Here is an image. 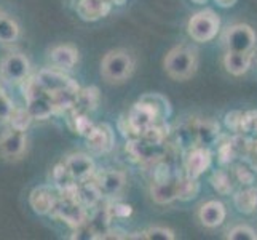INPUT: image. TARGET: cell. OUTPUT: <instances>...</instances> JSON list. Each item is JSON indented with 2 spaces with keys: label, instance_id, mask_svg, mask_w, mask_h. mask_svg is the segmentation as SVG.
<instances>
[{
  "label": "cell",
  "instance_id": "34",
  "mask_svg": "<svg viewBox=\"0 0 257 240\" xmlns=\"http://www.w3.org/2000/svg\"><path fill=\"white\" fill-rule=\"evenodd\" d=\"M109 215L112 216H118V218H126L131 215V207L130 205H125V203H115V205H112L109 210Z\"/></svg>",
  "mask_w": 257,
  "mask_h": 240
},
{
  "label": "cell",
  "instance_id": "9",
  "mask_svg": "<svg viewBox=\"0 0 257 240\" xmlns=\"http://www.w3.org/2000/svg\"><path fill=\"white\" fill-rule=\"evenodd\" d=\"M63 165L67 170V173L70 175V178L77 183H85L96 173L94 160L83 152H75V154L67 155Z\"/></svg>",
  "mask_w": 257,
  "mask_h": 240
},
{
  "label": "cell",
  "instance_id": "36",
  "mask_svg": "<svg viewBox=\"0 0 257 240\" xmlns=\"http://www.w3.org/2000/svg\"><path fill=\"white\" fill-rule=\"evenodd\" d=\"M216 4L219 7H222V8H230V7H233L236 4V0H216Z\"/></svg>",
  "mask_w": 257,
  "mask_h": 240
},
{
  "label": "cell",
  "instance_id": "4",
  "mask_svg": "<svg viewBox=\"0 0 257 240\" xmlns=\"http://www.w3.org/2000/svg\"><path fill=\"white\" fill-rule=\"evenodd\" d=\"M257 35L249 24L236 23L228 26L222 34V43L227 51L251 53L255 47Z\"/></svg>",
  "mask_w": 257,
  "mask_h": 240
},
{
  "label": "cell",
  "instance_id": "35",
  "mask_svg": "<svg viewBox=\"0 0 257 240\" xmlns=\"http://www.w3.org/2000/svg\"><path fill=\"white\" fill-rule=\"evenodd\" d=\"M238 178H240V181H243V184H251L254 180V175L247 168H238Z\"/></svg>",
  "mask_w": 257,
  "mask_h": 240
},
{
  "label": "cell",
  "instance_id": "39",
  "mask_svg": "<svg viewBox=\"0 0 257 240\" xmlns=\"http://www.w3.org/2000/svg\"><path fill=\"white\" fill-rule=\"evenodd\" d=\"M193 4H198V5H203V4H206L208 0H192Z\"/></svg>",
  "mask_w": 257,
  "mask_h": 240
},
{
  "label": "cell",
  "instance_id": "29",
  "mask_svg": "<svg viewBox=\"0 0 257 240\" xmlns=\"http://www.w3.org/2000/svg\"><path fill=\"white\" fill-rule=\"evenodd\" d=\"M141 238H163V240H173L176 235H174V230L173 229H168V227H163V226H152L143 232H139Z\"/></svg>",
  "mask_w": 257,
  "mask_h": 240
},
{
  "label": "cell",
  "instance_id": "11",
  "mask_svg": "<svg viewBox=\"0 0 257 240\" xmlns=\"http://www.w3.org/2000/svg\"><path fill=\"white\" fill-rule=\"evenodd\" d=\"M26 146H28V138H26V133L21 130L12 128L0 136V155L7 160L21 158Z\"/></svg>",
  "mask_w": 257,
  "mask_h": 240
},
{
  "label": "cell",
  "instance_id": "20",
  "mask_svg": "<svg viewBox=\"0 0 257 240\" xmlns=\"http://www.w3.org/2000/svg\"><path fill=\"white\" fill-rule=\"evenodd\" d=\"M97 100H99V92L96 87L85 88V90H78L75 96V103L72 106L74 112H90L97 106Z\"/></svg>",
  "mask_w": 257,
  "mask_h": 240
},
{
  "label": "cell",
  "instance_id": "12",
  "mask_svg": "<svg viewBox=\"0 0 257 240\" xmlns=\"http://www.w3.org/2000/svg\"><path fill=\"white\" fill-rule=\"evenodd\" d=\"M58 195L51 186H37L29 195V203L32 210L40 216L51 215L56 207Z\"/></svg>",
  "mask_w": 257,
  "mask_h": 240
},
{
  "label": "cell",
  "instance_id": "5",
  "mask_svg": "<svg viewBox=\"0 0 257 240\" xmlns=\"http://www.w3.org/2000/svg\"><path fill=\"white\" fill-rule=\"evenodd\" d=\"M34 82L37 84V87L42 92H45L48 95L67 92V90H78V85L69 75L64 74V70H59L55 67L40 70L35 75Z\"/></svg>",
  "mask_w": 257,
  "mask_h": 240
},
{
  "label": "cell",
  "instance_id": "37",
  "mask_svg": "<svg viewBox=\"0 0 257 240\" xmlns=\"http://www.w3.org/2000/svg\"><path fill=\"white\" fill-rule=\"evenodd\" d=\"M109 2L112 4V5H123L126 2V0H109Z\"/></svg>",
  "mask_w": 257,
  "mask_h": 240
},
{
  "label": "cell",
  "instance_id": "31",
  "mask_svg": "<svg viewBox=\"0 0 257 240\" xmlns=\"http://www.w3.org/2000/svg\"><path fill=\"white\" fill-rule=\"evenodd\" d=\"M198 138H200V143H212L217 135H219V127L216 125V123H212V122H205V123H201L200 128H198Z\"/></svg>",
  "mask_w": 257,
  "mask_h": 240
},
{
  "label": "cell",
  "instance_id": "23",
  "mask_svg": "<svg viewBox=\"0 0 257 240\" xmlns=\"http://www.w3.org/2000/svg\"><path fill=\"white\" fill-rule=\"evenodd\" d=\"M143 100H146L147 103H150L154 106V109L157 111L158 119H160V120H166L171 115V106H170V103H168V100L163 95L149 93V95L143 96Z\"/></svg>",
  "mask_w": 257,
  "mask_h": 240
},
{
  "label": "cell",
  "instance_id": "28",
  "mask_svg": "<svg viewBox=\"0 0 257 240\" xmlns=\"http://www.w3.org/2000/svg\"><path fill=\"white\" fill-rule=\"evenodd\" d=\"M72 123H74V130L78 133V135H82L85 138L90 135V131L94 127V123L90 119H88L86 114H83V112H74Z\"/></svg>",
  "mask_w": 257,
  "mask_h": 240
},
{
  "label": "cell",
  "instance_id": "8",
  "mask_svg": "<svg viewBox=\"0 0 257 240\" xmlns=\"http://www.w3.org/2000/svg\"><path fill=\"white\" fill-rule=\"evenodd\" d=\"M51 215L63 219L70 227H82L86 223V208L75 197H67V195L58 199Z\"/></svg>",
  "mask_w": 257,
  "mask_h": 240
},
{
  "label": "cell",
  "instance_id": "19",
  "mask_svg": "<svg viewBox=\"0 0 257 240\" xmlns=\"http://www.w3.org/2000/svg\"><path fill=\"white\" fill-rule=\"evenodd\" d=\"M222 63H224V67L230 75H233V77L244 75L252 64V51L251 53L227 51L224 55Z\"/></svg>",
  "mask_w": 257,
  "mask_h": 240
},
{
  "label": "cell",
  "instance_id": "17",
  "mask_svg": "<svg viewBox=\"0 0 257 240\" xmlns=\"http://www.w3.org/2000/svg\"><path fill=\"white\" fill-rule=\"evenodd\" d=\"M112 10V4L109 0H78L77 4V15L80 20L93 23L105 18Z\"/></svg>",
  "mask_w": 257,
  "mask_h": 240
},
{
  "label": "cell",
  "instance_id": "7",
  "mask_svg": "<svg viewBox=\"0 0 257 240\" xmlns=\"http://www.w3.org/2000/svg\"><path fill=\"white\" fill-rule=\"evenodd\" d=\"M160 120L158 119V114L157 111L154 109V106L147 103L146 100H141L133 106L130 114H128V130L133 131L135 135H141L144 130H147L149 127L155 125V123Z\"/></svg>",
  "mask_w": 257,
  "mask_h": 240
},
{
  "label": "cell",
  "instance_id": "38",
  "mask_svg": "<svg viewBox=\"0 0 257 240\" xmlns=\"http://www.w3.org/2000/svg\"><path fill=\"white\" fill-rule=\"evenodd\" d=\"M254 208L257 211V189H254Z\"/></svg>",
  "mask_w": 257,
  "mask_h": 240
},
{
  "label": "cell",
  "instance_id": "13",
  "mask_svg": "<svg viewBox=\"0 0 257 240\" xmlns=\"http://www.w3.org/2000/svg\"><path fill=\"white\" fill-rule=\"evenodd\" d=\"M88 147L97 154H107L109 150H112L115 144V133L113 128L109 123H99L94 125L93 130L90 131V135L86 136Z\"/></svg>",
  "mask_w": 257,
  "mask_h": 240
},
{
  "label": "cell",
  "instance_id": "6",
  "mask_svg": "<svg viewBox=\"0 0 257 240\" xmlns=\"http://www.w3.org/2000/svg\"><path fill=\"white\" fill-rule=\"evenodd\" d=\"M31 63L23 53H10L0 61V78L8 84H20L29 75Z\"/></svg>",
  "mask_w": 257,
  "mask_h": 240
},
{
  "label": "cell",
  "instance_id": "15",
  "mask_svg": "<svg viewBox=\"0 0 257 240\" xmlns=\"http://www.w3.org/2000/svg\"><path fill=\"white\" fill-rule=\"evenodd\" d=\"M179 195V176H171L165 181H155L150 186V197L158 205H168Z\"/></svg>",
  "mask_w": 257,
  "mask_h": 240
},
{
  "label": "cell",
  "instance_id": "2",
  "mask_svg": "<svg viewBox=\"0 0 257 240\" xmlns=\"http://www.w3.org/2000/svg\"><path fill=\"white\" fill-rule=\"evenodd\" d=\"M135 70V59L126 50L117 48L104 55L101 61V75L107 84H121Z\"/></svg>",
  "mask_w": 257,
  "mask_h": 240
},
{
  "label": "cell",
  "instance_id": "30",
  "mask_svg": "<svg viewBox=\"0 0 257 240\" xmlns=\"http://www.w3.org/2000/svg\"><path fill=\"white\" fill-rule=\"evenodd\" d=\"M225 237L230 240H255L257 234L252 227L246 226V224H238L230 229Z\"/></svg>",
  "mask_w": 257,
  "mask_h": 240
},
{
  "label": "cell",
  "instance_id": "14",
  "mask_svg": "<svg viewBox=\"0 0 257 240\" xmlns=\"http://www.w3.org/2000/svg\"><path fill=\"white\" fill-rule=\"evenodd\" d=\"M96 188L99 189L101 195H117L123 191L126 184V176L121 172L115 170H104L101 173H97L94 178Z\"/></svg>",
  "mask_w": 257,
  "mask_h": 240
},
{
  "label": "cell",
  "instance_id": "33",
  "mask_svg": "<svg viewBox=\"0 0 257 240\" xmlns=\"http://www.w3.org/2000/svg\"><path fill=\"white\" fill-rule=\"evenodd\" d=\"M217 154H219V162L220 164H228L230 160L233 158V144H232V141H228V143H224V144H220L219 146V150H217Z\"/></svg>",
  "mask_w": 257,
  "mask_h": 240
},
{
  "label": "cell",
  "instance_id": "21",
  "mask_svg": "<svg viewBox=\"0 0 257 240\" xmlns=\"http://www.w3.org/2000/svg\"><path fill=\"white\" fill-rule=\"evenodd\" d=\"M198 192H200L198 178H192L189 175L179 176V195H177V199L187 202L197 197Z\"/></svg>",
  "mask_w": 257,
  "mask_h": 240
},
{
  "label": "cell",
  "instance_id": "24",
  "mask_svg": "<svg viewBox=\"0 0 257 240\" xmlns=\"http://www.w3.org/2000/svg\"><path fill=\"white\" fill-rule=\"evenodd\" d=\"M235 207L238 211L244 213V215H251V213H255L254 208V189H246L241 191L235 195Z\"/></svg>",
  "mask_w": 257,
  "mask_h": 240
},
{
  "label": "cell",
  "instance_id": "16",
  "mask_svg": "<svg viewBox=\"0 0 257 240\" xmlns=\"http://www.w3.org/2000/svg\"><path fill=\"white\" fill-rule=\"evenodd\" d=\"M225 215V205L219 200H208L198 208V221L208 229L219 227L224 223Z\"/></svg>",
  "mask_w": 257,
  "mask_h": 240
},
{
  "label": "cell",
  "instance_id": "22",
  "mask_svg": "<svg viewBox=\"0 0 257 240\" xmlns=\"http://www.w3.org/2000/svg\"><path fill=\"white\" fill-rule=\"evenodd\" d=\"M20 37V26L15 20L5 15H0V42L12 43Z\"/></svg>",
  "mask_w": 257,
  "mask_h": 240
},
{
  "label": "cell",
  "instance_id": "10",
  "mask_svg": "<svg viewBox=\"0 0 257 240\" xmlns=\"http://www.w3.org/2000/svg\"><path fill=\"white\" fill-rule=\"evenodd\" d=\"M212 164L211 150L205 146H195L184 155V168L185 175L192 178H200Z\"/></svg>",
  "mask_w": 257,
  "mask_h": 240
},
{
  "label": "cell",
  "instance_id": "27",
  "mask_svg": "<svg viewBox=\"0 0 257 240\" xmlns=\"http://www.w3.org/2000/svg\"><path fill=\"white\" fill-rule=\"evenodd\" d=\"M211 184H212V188H214L219 194H222V195L230 194L233 189V184H232V180H230V176L222 170H219V172H216L214 175H212Z\"/></svg>",
  "mask_w": 257,
  "mask_h": 240
},
{
  "label": "cell",
  "instance_id": "25",
  "mask_svg": "<svg viewBox=\"0 0 257 240\" xmlns=\"http://www.w3.org/2000/svg\"><path fill=\"white\" fill-rule=\"evenodd\" d=\"M225 125L230 131L244 133L246 131V114L241 111H232L225 115Z\"/></svg>",
  "mask_w": 257,
  "mask_h": 240
},
{
  "label": "cell",
  "instance_id": "26",
  "mask_svg": "<svg viewBox=\"0 0 257 240\" xmlns=\"http://www.w3.org/2000/svg\"><path fill=\"white\" fill-rule=\"evenodd\" d=\"M12 123V128L15 130H21V131H26V128L29 127V123L32 120V117L29 115L28 109H15L12 111V114L8 115V119Z\"/></svg>",
  "mask_w": 257,
  "mask_h": 240
},
{
  "label": "cell",
  "instance_id": "1",
  "mask_svg": "<svg viewBox=\"0 0 257 240\" xmlns=\"http://www.w3.org/2000/svg\"><path fill=\"white\" fill-rule=\"evenodd\" d=\"M163 69L173 80H187L198 69V53L189 45H177L166 53Z\"/></svg>",
  "mask_w": 257,
  "mask_h": 240
},
{
  "label": "cell",
  "instance_id": "32",
  "mask_svg": "<svg viewBox=\"0 0 257 240\" xmlns=\"http://www.w3.org/2000/svg\"><path fill=\"white\" fill-rule=\"evenodd\" d=\"M12 111H13V103L4 92L2 85H0V120H7Z\"/></svg>",
  "mask_w": 257,
  "mask_h": 240
},
{
  "label": "cell",
  "instance_id": "18",
  "mask_svg": "<svg viewBox=\"0 0 257 240\" xmlns=\"http://www.w3.org/2000/svg\"><path fill=\"white\" fill-rule=\"evenodd\" d=\"M50 63L59 70L74 69L78 63V50L74 45H58L50 51Z\"/></svg>",
  "mask_w": 257,
  "mask_h": 240
},
{
  "label": "cell",
  "instance_id": "3",
  "mask_svg": "<svg viewBox=\"0 0 257 240\" xmlns=\"http://www.w3.org/2000/svg\"><path fill=\"white\" fill-rule=\"evenodd\" d=\"M220 31V18L214 10L206 8L195 13L187 23V32L195 42H211Z\"/></svg>",
  "mask_w": 257,
  "mask_h": 240
}]
</instances>
